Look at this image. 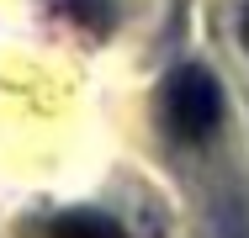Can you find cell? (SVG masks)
<instances>
[{
  "mask_svg": "<svg viewBox=\"0 0 249 238\" xmlns=\"http://www.w3.org/2000/svg\"><path fill=\"white\" fill-rule=\"evenodd\" d=\"M164 117L180 138H207L223 117V90L207 69H180L164 90Z\"/></svg>",
  "mask_w": 249,
  "mask_h": 238,
  "instance_id": "1",
  "label": "cell"
},
{
  "mask_svg": "<svg viewBox=\"0 0 249 238\" xmlns=\"http://www.w3.org/2000/svg\"><path fill=\"white\" fill-rule=\"evenodd\" d=\"M48 238H122V228L101 212H64L48 228Z\"/></svg>",
  "mask_w": 249,
  "mask_h": 238,
  "instance_id": "2",
  "label": "cell"
},
{
  "mask_svg": "<svg viewBox=\"0 0 249 238\" xmlns=\"http://www.w3.org/2000/svg\"><path fill=\"white\" fill-rule=\"evenodd\" d=\"M53 11L69 16L74 27H96V32H106V27L117 21V5H111V0H53Z\"/></svg>",
  "mask_w": 249,
  "mask_h": 238,
  "instance_id": "3",
  "label": "cell"
},
{
  "mask_svg": "<svg viewBox=\"0 0 249 238\" xmlns=\"http://www.w3.org/2000/svg\"><path fill=\"white\" fill-rule=\"evenodd\" d=\"M239 37H244V48H249V5H244V21H239Z\"/></svg>",
  "mask_w": 249,
  "mask_h": 238,
  "instance_id": "4",
  "label": "cell"
}]
</instances>
